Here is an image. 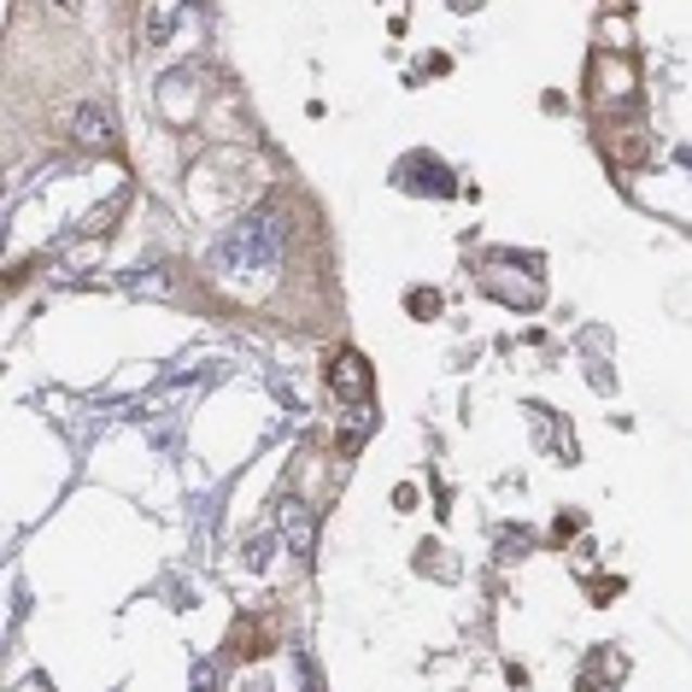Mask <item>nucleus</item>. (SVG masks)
<instances>
[{
	"label": "nucleus",
	"mask_w": 692,
	"mask_h": 692,
	"mask_svg": "<svg viewBox=\"0 0 692 692\" xmlns=\"http://www.w3.org/2000/svg\"><path fill=\"white\" fill-rule=\"evenodd\" d=\"M287 253V223L277 206L265 212H247L229 235H218V247H212V265L223 270V277H270V270L282 265Z\"/></svg>",
	"instance_id": "obj_1"
},
{
	"label": "nucleus",
	"mask_w": 692,
	"mask_h": 692,
	"mask_svg": "<svg viewBox=\"0 0 692 692\" xmlns=\"http://www.w3.org/2000/svg\"><path fill=\"white\" fill-rule=\"evenodd\" d=\"M399 189L406 194H458V182H452V170L440 165V158H428V153H411V158H399Z\"/></svg>",
	"instance_id": "obj_2"
},
{
	"label": "nucleus",
	"mask_w": 692,
	"mask_h": 692,
	"mask_svg": "<svg viewBox=\"0 0 692 692\" xmlns=\"http://www.w3.org/2000/svg\"><path fill=\"white\" fill-rule=\"evenodd\" d=\"M277 535L287 540V552H294V558L317 552V516H311L306 499H282L277 504Z\"/></svg>",
	"instance_id": "obj_3"
},
{
	"label": "nucleus",
	"mask_w": 692,
	"mask_h": 692,
	"mask_svg": "<svg viewBox=\"0 0 692 692\" xmlns=\"http://www.w3.org/2000/svg\"><path fill=\"white\" fill-rule=\"evenodd\" d=\"M329 387H335L341 399H353V406H364L370 399V387H376V376H370V358L364 353H335V364H329Z\"/></svg>",
	"instance_id": "obj_4"
},
{
	"label": "nucleus",
	"mask_w": 692,
	"mask_h": 692,
	"mask_svg": "<svg viewBox=\"0 0 692 692\" xmlns=\"http://www.w3.org/2000/svg\"><path fill=\"white\" fill-rule=\"evenodd\" d=\"M71 136H77V148H112L118 141V118H112V106H100V100H89V106H77V124H71Z\"/></svg>",
	"instance_id": "obj_5"
},
{
	"label": "nucleus",
	"mask_w": 692,
	"mask_h": 692,
	"mask_svg": "<svg viewBox=\"0 0 692 692\" xmlns=\"http://www.w3.org/2000/svg\"><path fill=\"white\" fill-rule=\"evenodd\" d=\"M623 675H628V657H623V652H599L593 663H587V675H581V681L593 687V681H623Z\"/></svg>",
	"instance_id": "obj_6"
},
{
	"label": "nucleus",
	"mask_w": 692,
	"mask_h": 692,
	"mask_svg": "<svg viewBox=\"0 0 692 692\" xmlns=\"http://www.w3.org/2000/svg\"><path fill=\"white\" fill-rule=\"evenodd\" d=\"M499 546H504L499 558H504V564H511V558H523V552H528V535H516V528H504V535H499Z\"/></svg>",
	"instance_id": "obj_7"
}]
</instances>
